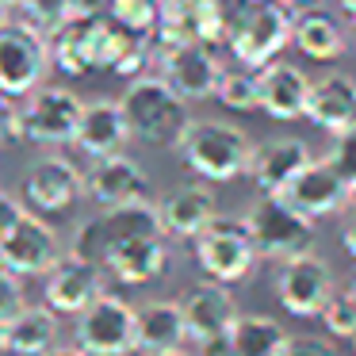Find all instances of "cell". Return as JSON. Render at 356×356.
<instances>
[{
  "mask_svg": "<svg viewBox=\"0 0 356 356\" xmlns=\"http://www.w3.org/2000/svg\"><path fill=\"white\" fill-rule=\"evenodd\" d=\"M177 154L188 169L207 184H230L245 177L253 161V138L238 123L222 119H192L188 131L180 134Z\"/></svg>",
  "mask_w": 356,
  "mask_h": 356,
  "instance_id": "7a4b0ae2",
  "label": "cell"
},
{
  "mask_svg": "<svg viewBox=\"0 0 356 356\" xmlns=\"http://www.w3.org/2000/svg\"><path fill=\"white\" fill-rule=\"evenodd\" d=\"M291 47L299 50L302 58H310V62H337L348 50V35H345V27L337 24V16L307 4V8L295 12Z\"/></svg>",
  "mask_w": 356,
  "mask_h": 356,
  "instance_id": "484cf974",
  "label": "cell"
},
{
  "mask_svg": "<svg viewBox=\"0 0 356 356\" xmlns=\"http://www.w3.org/2000/svg\"><path fill=\"white\" fill-rule=\"evenodd\" d=\"M157 77L172 88L177 96H184L188 104L195 100H215L218 77H222V62L215 58V47L207 42H169L157 50Z\"/></svg>",
  "mask_w": 356,
  "mask_h": 356,
  "instance_id": "7c38bea8",
  "label": "cell"
},
{
  "mask_svg": "<svg viewBox=\"0 0 356 356\" xmlns=\"http://www.w3.org/2000/svg\"><path fill=\"white\" fill-rule=\"evenodd\" d=\"M131 142V123L123 115V104L119 100H92L81 111L77 134H73V146L81 154L92 157H108V154H123V146Z\"/></svg>",
  "mask_w": 356,
  "mask_h": 356,
  "instance_id": "cb8c5ba5",
  "label": "cell"
},
{
  "mask_svg": "<svg viewBox=\"0 0 356 356\" xmlns=\"http://www.w3.org/2000/svg\"><path fill=\"white\" fill-rule=\"evenodd\" d=\"M272 291L291 318H318L322 307L330 302V295L337 291V276L322 253H302L276 268Z\"/></svg>",
  "mask_w": 356,
  "mask_h": 356,
  "instance_id": "9c48e42d",
  "label": "cell"
},
{
  "mask_svg": "<svg viewBox=\"0 0 356 356\" xmlns=\"http://www.w3.org/2000/svg\"><path fill=\"white\" fill-rule=\"evenodd\" d=\"M291 4H302V8H307V4H314V0H291Z\"/></svg>",
  "mask_w": 356,
  "mask_h": 356,
  "instance_id": "7dc6e473",
  "label": "cell"
},
{
  "mask_svg": "<svg viewBox=\"0 0 356 356\" xmlns=\"http://www.w3.org/2000/svg\"><path fill=\"white\" fill-rule=\"evenodd\" d=\"M291 333L272 314H238L230 325V348L234 356H284Z\"/></svg>",
  "mask_w": 356,
  "mask_h": 356,
  "instance_id": "83f0119b",
  "label": "cell"
},
{
  "mask_svg": "<svg viewBox=\"0 0 356 356\" xmlns=\"http://www.w3.org/2000/svg\"><path fill=\"white\" fill-rule=\"evenodd\" d=\"M58 348V314L42 307H24L8 322V353L16 356H47Z\"/></svg>",
  "mask_w": 356,
  "mask_h": 356,
  "instance_id": "4316f807",
  "label": "cell"
},
{
  "mask_svg": "<svg viewBox=\"0 0 356 356\" xmlns=\"http://www.w3.org/2000/svg\"><path fill=\"white\" fill-rule=\"evenodd\" d=\"M188 325L180 299H149L134 307V353L142 356H161L172 348H184Z\"/></svg>",
  "mask_w": 356,
  "mask_h": 356,
  "instance_id": "603a6c76",
  "label": "cell"
},
{
  "mask_svg": "<svg viewBox=\"0 0 356 356\" xmlns=\"http://www.w3.org/2000/svg\"><path fill=\"white\" fill-rule=\"evenodd\" d=\"M238 4H261V0H238Z\"/></svg>",
  "mask_w": 356,
  "mask_h": 356,
  "instance_id": "c3c4849f",
  "label": "cell"
},
{
  "mask_svg": "<svg viewBox=\"0 0 356 356\" xmlns=\"http://www.w3.org/2000/svg\"><path fill=\"white\" fill-rule=\"evenodd\" d=\"M353 203H356V192H353Z\"/></svg>",
  "mask_w": 356,
  "mask_h": 356,
  "instance_id": "f907efd6",
  "label": "cell"
},
{
  "mask_svg": "<svg viewBox=\"0 0 356 356\" xmlns=\"http://www.w3.org/2000/svg\"><path fill=\"white\" fill-rule=\"evenodd\" d=\"M157 215H161L165 238L192 241L195 234H203L218 218V195H215V188H211L207 180H203V184L172 188V192L157 203Z\"/></svg>",
  "mask_w": 356,
  "mask_h": 356,
  "instance_id": "44dd1931",
  "label": "cell"
},
{
  "mask_svg": "<svg viewBox=\"0 0 356 356\" xmlns=\"http://www.w3.org/2000/svg\"><path fill=\"white\" fill-rule=\"evenodd\" d=\"M104 295V268L96 261H85L77 253H62L50 272L42 276V302L54 310L58 318L73 314L77 318L88 302Z\"/></svg>",
  "mask_w": 356,
  "mask_h": 356,
  "instance_id": "4fadbf2b",
  "label": "cell"
},
{
  "mask_svg": "<svg viewBox=\"0 0 356 356\" xmlns=\"http://www.w3.org/2000/svg\"><path fill=\"white\" fill-rule=\"evenodd\" d=\"M261 81V111L268 119L280 123H291V119L307 115V96H310V77L299 62H287V58H272L268 65L257 70Z\"/></svg>",
  "mask_w": 356,
  "mask_h": 356,
  "instance_id": "ffe728a7",
  "label": "cell"
},
{
  "mask_svg": "<svg viewBox=\"0 0 356 356\" xmlns=\"http://www.w3.org/2000/svg\"><path fill=\"white\" fill-rule=\"evenodd\" d=\"M81 111H85V100H81L73 88L39 85L35 92L24 96V104H19L24 138L39 142V146H70L73 134H77Z\"/></svg>",
  "mask_w": 356,
  "mask_h": 356,
  "instance_id": "30bf717a",
  "label": "cell"
},
{
  "mask_svg": "<svg viewBox=\"0 0 356 356\" xmlns=\"http://www.w3.org/2000/svg\"><path fill=\"white\" fill-rule=\"evenodd\" d=\"M215 100L222 104L226 111H261V81H257V70L249 65H222V77H218Z\"/></svg>",
  "mask_w": 356,
  "mask_h": 356,
  "instance_id": "f1b7e54d",
  "label": "cell"
},
{
  "mask_svg": "<svg viewBox=\"0 0 356 356\" xmlns=\"http://www.w3.org/2000/svg\"><path fill=\"white\" fill-rule=\"evenodd\" d=\"M310 161H314V154H310V146L299 134H280V138H268L261 146H253V161H249L245 177L253 180V188L261 195H284L287 184Z\"/></svg>",
  "mask_w": 356,
  "mask_h": 356,
  "instance_id": "ac0fdd59",
  "label": "cell"
},
{
  "mask_svg": "<svg viewBox=\"0 0 356 356\" xmlns=\"http://www.w3.org/2000/svg\"><path fill=\"white\" fill-rule=\"evenodd\" d=\"M16 12L42 35H54L70 24V0H16Z\"/></svg>",
  "mask_w": 356,
  "mask_h": 356,
  "instance_id": "4dcf8cb0",
  "label": "cell"
},
{
  "mask_svg": "<svg viewBox=\"0 0 356 356\" xmlns=\"http://www.w3.org/2000/svg\"><path fill=\"white\" fill-rule=\"evenodd\" d=\"M195 356H234V348H230V333H218V337L195 341Z\"/></svg>",
  "mask_w": 356,
  "mask_h": 356,
  "instance_id": "f35d334b",
  "label": "cell"
},
{
  "mask_svg": "<svg viewBox=\"0 0 356 356\" xmlns=\"http://www.w3.org/2000/svg\"><path fill=\"white\" fill-rule=\"evenodd\" d=\"M12 8H16V0H0V19H8Z\"/></svg>",
  "mask_w": 356,
  "mask_h": 356,
  "instance_id": "7bdbcfd3",
  "label": "cell"
},
{
  "mask_svg": "<svg viewBox=\"0 0 356 356\" xmlns=\"http://www.w3.org/2000/svg\"><path fill=\"white\" fill-rule=\"evenodd\" d=\"M348 295H353V299H356V276H353V284H348Z\"/></svg>",
  "mask_w": 356,
  "mask_h": 356,
  "instance_id": "bcb514c9",
  "label": "cell"
},
{
  "mask_svg": "<svg viewBox=\"0 0 356 356\" xmlns=\"http://www.w3.org/2000/svg\"><path fill=\"white\" fill-rule=\"evenodd\" d=\"M284 200L291 203L299 215H307L318 222V218L341 215V211L353 203V188L345 184V177H341L325 157H314V161L287 184Z\"/></svg>",
  "mask_w": 356,
  "mask_h": 356,
  "instance_id": "e0dca14e",
  "label": "cell"
},
{
  "mask_svg": "<svg viewBox=\"0 0 356 356\" xmlns=\"http://www.w3.org/2000/svg\"><path fill=\"white\" fill-rule=\"evenodd\" d=\"M50 70V35H42L27 19H0V92L24 100L47 81Z\"/></svg>",
  "mask_w": 356,
  "mask_h": 356,
  "instance_id": "8992f818",
  "label": "cell"
},
{
  "mask_svg": "<svg viewBox=\"0 0 356 356\" xmlns=\"http://www.w3.org/2000/svg\"><path fill=\"white\" fill-rule=\"evenodd\" d=\"M138 234H165L161 230V215L149 200L142 203H123V207H100V215L85 218V222L73 230V245L70 253L96 261L104 268L108 253L127 238H138Z\"/></svg>",
  "mask_w": 356,
  "mask_h": 356,
  "instance_id": "ba28073f",
  "label": "cell"
},
{
  "mask_svg": "<svg viewBox=\"0 0 356 356\" xmlns=\"http://www.w3.org/2000/svg\"><path fill=\"white\" fill-rule=\"evenodd\" d=\"M27 307V291H24V276L0 268V325H8L19 310Z\"/></svg>",
  "mask_w": 356,
  "mask_h": 356,
  "instance_id": "836d02e7",
  "label": "cell"
},
{
  "mask_svg": "<svg viewBox=\"0 0 356 356\" xmlns=\"http://www.w3.org/2000/svg\"><path fill=\"white\" fill-rule=\"evenodd\" d=\"M348 345H353V353H356V337H353V341H348Z\"/></svg>",
  "mask_w": 356,
  "mask_h": 356,
  "instance_id": "681fc988",
  "label": "cell"
},
{
  "mask_svg": "<svg viewBox=\"0 0 356 356\" xmlns=\"http://www.w3.org/2000/svg\"><path fill=\"white\" fill-rule=\"evenodd\" d=\"M85 195V172L65 157H42L24 172V200L39 215H62Z\"/></svg>",
  "mask_w": 356,
  "mask_h": 356,
  "instance_id": "2e32d148",
  "label": "cell"
},
{
  "mask_svg": "<svg viewBox=\"0 0 356 356\" xmlns=\"http://www.w3.org/2000/svg\"><path fill=\"white\" fill-rule=\"evenodd\" d=\"M77 348L88 356H131L134 353V302L123 295L104 291L96 302H88L73 322Z\"/></svg>",
  "mask_w": 356,
  "mask_h": 356,
  "instance_id": "8fae6325",
  "label": "cell"
},
{
  "mask_svg": "<svg viewBox=\"0 0 356 356\" xmlns=\"http://www.w3.org/2000/svg\"><path fill=\"white\" fill-rule=\"evenodd\" d=\"M123 115L131 123V138L146 146H177L180 134L188 131V100L177 96L157 73H142L123 92Z\"/></svg>",
  "mask_w": 356,
  "mask_h": 356,
  "instance_id": "3957f363",
  "label": "cell"
},
{
  "mask_svg": "<svg viewBox=\"0 0 356 356\" xmlns=\"http://www.w3.org/2000/svg\"><path fill=\"white\" fill-rule=\"evenodd\" d=\"M318 318H322V330L330 333V337L353 341L356 337V299L348 295V287H345V291H333Z\"/></svg>",
  "mask_w": 356,
  "mask_h": 356,
  "instance_id": "1f68e13d",
  "label": "cell"
},
{
  "mask_svg": "<svg viewBox=\"0 0 356 356\" xmlns=\"http://www.w3.org/2000/svg\"><path fill=\"white\" fill-rule=\"evenodd\" d=\"M62 257V241H58L54 226L39 215L27 211L4 238H0V268L16 272V276H47L50 264Z\"/></svg>",
  "mask_w": 356,
  "mask_h": 356,
  "instance_id": "5bb4252c",
  "label": "cell"
},
{
  "mask_svg": "<svg viewBox=\"0 0 356 356\" xmlns=\"http://www.w3.org/2000/svg\"><path fill=\"white\" fill-rule=\"evenodd\" d=\"M192 253H195V264H200L203 276L218 280V284H226V287L249 280V272L261 261L245 218H226V215H218L203 234H195Z\"/></svg>",
  "mask_w": 356,
  "mask_h": 356,
  "instance_id": "52a82bcc",
  "label": "cell"
},
{
  "mask_svg": "<svg viewBox=\"0 0 356 356\" xmlns=\"http://www.w3.org/2000/svg\"><path fill=\"white\" fill-rule=\"evenodd\" d=\"M180 310H184L188 341H207V337H218V333H230V325L241 314L234 291L218 280H203V284L188 287L180 295Z\"/></svg>",
  "mask_w": 356,
  "mask_h": 356,
  "instance_id": "d6986e66",
  "label": "cell"
},
{
  "mask_svg": "<svg viewBox=\"0 0 356 356\" xmlns=\"http://www.w3.org/2000/svg\"><path fill=\"white\" fill-rule=\"evenodd\" d=\"M161 12H165V0H111L108 16L115 24H123L127 31L142 35V39H154L157 27H161Z\"/></svg>",
  "mask_w": 356,
  "mask_h": 356,
  "instance_id": "f546056e",
  "label": "cell"
},
{
  "mask_svg": "<svg viewBox=\"0 0 356 356\" xmlns=\"http://www.w3.org/2000/svg\"><path fill=\"white\" fill-rule=\"evenodd\" d=\"M161 356H195V353H188V348H172V353H161Z\"/></svg>",
  "mask_w": 356,
  "mask_h": 356,
  "instance_id": "f6af8a7d",
  "label": "cell"
},
{
  "mask_svg": "<svg viewBox=\"0 0 356 356\" xmlns=\"http://www.w3.org/2000/svg\"><path fill=\"white\" fill-rule=\"evenodd\" d=\"M111 0H70V19H96L108 16Z\"/></svg>",
  "mask_w": 356,
  "mask_h": 356,
  "instance_id": "74e56055",
  "label": "cell"
},
{
  "mask_svg": "<svg viewBox=\"0 0 356 356\" xmlns=\"http://www.w3.org/2000/svg\"><path fill=\"white\" fill-rule=\"evenodd\" d=\"M85 195L96 207H123V203H142L149 195V177L134 157L108 154L92 157L85 169Z\"/></svg>",
  "mask_w": 356,
  "mask_h": 356,
  "instance_id": "9a60e30c",
  "label": "cell"
},
{
  "mask_svg": "<svg viewBox=\"0 0 356 356\" xmlns=\"http://www.w3.org/2000/svg\"><path fill=\"white\" fill-rule=\"evenodd\" d=\"M284 356H341V353L333 348V341H325V337H291L284 348Z\"/></svg>",
  "mask_w": 356,
  "mask_h": 356,
  "instance_id": "d590c367",
  "label": "cell"
},
{
  "mask_svg": "<svg viewBox=\"0 0 356 356\" xmlns=\"http://www.w3.org/2000/svg\"><path fill=\"white\" fill-rule=\"evenodd\" d=\"M24 215H27L24 203H19L12 192H4V188H0V238H4V234H8V230H12V226H16Z\"/></svg>",
  "mask_w": 356,
  "mask_h": 356,
  "instance_id": "8d00e7d4",
  "label": "cell"
},
{
  "mask_svg": "<svg viewBox=\"0 0 356 356\" xmlns=\"http://www.w3.org/2000/svg\"><path fill=\"white\" fill-rule=\"evenodd\" d=\"M0 348H8V325H0Z\"/></svg>",
  "mask_w": 356,
  "mask_h": 356,
  "instance_id": "ee69618b",
  "label": "cell"
},
{
  "mask_svg": "<svg viewBox=\"0 0 356 356\" xmlns=\"http://www.w3.org/2000/svg\"><path fill=\"white\" fill-rule=\"evenodd\" d=\"M24 138V127H19V108L12 96L0 92V146H8V142Z\"/></svg>",
  "mask_w": 356,
  "mask_h": 356,
  "instance_id": "e575fe53",
  "label": "cell"
},
{
  "mask_svg": "<svg viewBox=\"0 0 356 356\" xmlns=\"http://www.w3.org/2000/svg\"><path fill=\"white\" fill-rule=\"evenodd\" d=\"M138 39L142 35L127 31L111 16L70 19L62 31L50 35V58H54V70H62L65 77H88L104 70L115 73V65L131 54Z\"/></svg>",
  "mask_w": 356,
  "mask_h": 356,
  "instance_id": "6da1fadb",
  "label": "cell"
},
{
  "mask_svg": "<svg viewBox=\"0 0 356 356\" xmlns=\"http://www.w3.org/2000/svg\"><path fill=\"white\" fill-rule=\"evenodd\" d=\"M47 356H88V353H85V348L73 345V348H54V353H47Z\"/></svg>",
  "mask_w": 356,
  "mask_h": 356,
  "instance_id": "60d3db41",
  "label": "cell"
},
{
  "mask_svg": "<svg viewBox=\"0 0 356 356\" xmlns=\"http://www.w3.org/2000/svg\"><path fill=\"white\" fill-rule=\"evenodd\" d=\"M241 218H245L249 234H253V245L264 261L284 264L291 257L314 253V245H318V222L299 215L284 195H257Z\"/></svg>",
  "mask_w": 356,
  "mask_h": 356,
  "instance_id": "5b68a950",
  "label": "cell"
},
{
  "mask_svg": "<svg viewBox=\"0 0 356 356\" xmlns=\"http://www.w3.org/2000/svg\"><path fill=\"white\" fill-rule=\"evenodd\" d=\"M341 245H345V253L356 261V215L345 218V226H341Z\"/></svg>",
  "mask_w": 356,
  "mask_h": 356,
  "instance_id": "ab89813d",
  "label": "cell"
},
{
  "mask_svg": "<svg viewBox=\"0 0 356 356\" xmlns=\"http://www.w3.org/2000/svg\"><path fill=\"white\" fill-rule=\"evenodd\" d=\"M307 119L310 127L325 134H337L345 127L356 123V77L353 73H322L318 81H310V96H307Z\"/></svg>",
  "mask_w": 356,
  "mask_h": 356,
  "instance_id": "7402d4cb",
  "label": "cell"
},
{
  "mask_svg": "<svg viewBox=\"0 0 356 356\" xmlns=\"http://www.w3.org/2000/svg\"><path fill=\"white\" fill-rule=\"evenodd\" d=\"M169 268V245H165V234H138V238L119 241L115 249L104 261V272L115 276L127 287H142L149 280H157Z\"/></svg>",
  "mask_w": 356,
  "mask_h": 356,
  "instance_id": "d4e9b609",
  "label": "cell"
},
{
  "mask_svg": "<svg viewBox=\"0 0 356 356\" xmlns=\"http://www.w3.org/2000/svg\"><path fill=\"white\" fill-rule=\"evenodd\" d=\"M325 161L345 177V184L356 192V123L345 131L330 134V149H325Z\"/></svg>",
  "mask_w": 356,
  "mask_h": 356,
  "instance_id": "d6a6232c",
  "label": "cell"
},
{
  "mask_svg": "<svg viewBox=\"0 0 356 356\" xmlns=\"http://www.w3.org/2000/svg\"><path fill=\"white\" fill-rule=\"evenodd\" d=\"M291 27H295V8L291 0H261V4H238L230 24V58L238 65L261 70L272 58H284L291 47Z\"/></svg>",
  "mask_w": 356,
  "mask_h": 356,
  "instance_id": "277c9868",
  "label": "cell"
},
{
  "mask_svg": "<svg viewBox=\"0 0 356 356\" xmlns=\"http://www.w3.org/2000/svg\"><path fill=\"white\" fill-rule=\"evenodd\" d=\"M337 4H341V12H345V16L356 19V0H337Z\"/></svg>",
  "mask_w": 356,
  "mask_h": 356,
  "instance_id": "b9f144b4",
  "label": "cell"
}]
</instances>
